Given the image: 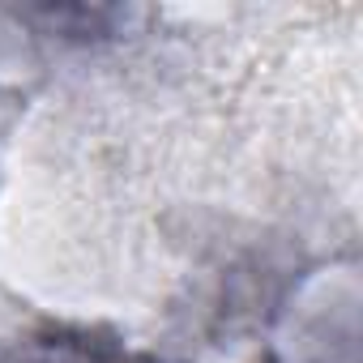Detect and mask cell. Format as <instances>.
Wrapping results in <instances>:
<instances>
[{
    "instance_id": "cell-1",
    "label": "cell",
    "mask_w": 363,
    "mask_h": 363,
    "mask_svg": "<svg viewBox=\"0 0 363 363\" xmlns=\"http://www.w3.org/2000/svg\"><path fill=\"white\" fill-rule=\"evenodd\" d=\"M0 363H150L141 350L94 329H39L0 346Z\"/></svg>"
}]
</instances>
